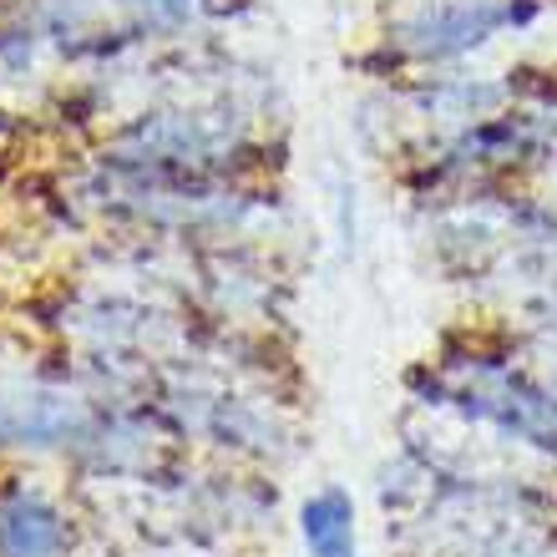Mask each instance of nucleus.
Wrapping results in <instances>:
<instances>
[{
  "mask_svg": "<svg viewBox=\"0 0 557 557\" xmlns=\"http://www.w3.org/2000/svg\"><path fill=\"white\" fill-rule=\"evenodd\" d=\"M416 406L451 411L467 425H486L492 436L557 467V391L543 370L507 350L441 355L411 375Z\"/></svg>",
  "mask_w": 557,
  "mask_h": 557,
  "instance_id": "obj_1",
  "label": "nucleus"
},
{
  "mask_svg": "<svg viewBox=\"0 0 557 557\" xmlns=\"http://www.w3.org/2000/svg\"><path fill=\"white\" fill-rule=\"evenodd\" d=\"M537 15L543 0H431L385 30V51L396 66H441L502 30H528Z\"/></svg>",
  "mask_w": 557,
  "mask_h": 557,
  "instance_id": "obj_2",
  "label": "nucleus"
},
{
  "mask_svg": "<svg viewBox=\"0 0 557 557\" xmlns=\"http://www.w3.org/2000/svg\"><path fill=\"white\" fill-rule=\"evenodd\" d=\"M72 522L41 486L0 482V557H66Z\"/></svg>",
  "mask_w": 557,
  "mask_h": 557,
  "instance_id": "obj_3",
  "label": "nucleus"
},
{
  "mask_svg": "<svg viewBox=\"0 0 557 557\" xmlns=\"http://www.w3.org/2000/svg\"><path fill=\"white\" fill-rule=\"evenodd\" d=\"M299 543L309 557H360L355 497L345 486H320L299 502Z\"/></svg>",
  "mask_w": 557,
  "mask_h": 557,
  "instance_id": "obj_4",
  "label": "nucleus"
}]
</instances>
